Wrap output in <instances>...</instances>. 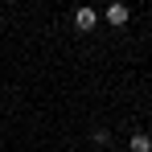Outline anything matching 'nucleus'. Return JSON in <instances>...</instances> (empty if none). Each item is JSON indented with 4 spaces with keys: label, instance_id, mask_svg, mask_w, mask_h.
Wrapping results in <instances>:
<instances>
[{
    "label": "nucleus",
    "instance_id": "f257e3e1",
    "mask_svg": "<svg viewBox=\"0 0 152 152\" xmlns=\"http://www.w3.org/2000/svg\"><path fill=\"white\" fill-rule=\"evenodd\" d=\"M95 25H99V12H95V8H86V4L74 8V29H78V33H91Z\"/></svg>",
    "mask_w": 152,
    "mask_h": 152
},
{
    "label": "nucleus",
    "instance_id": "f03ea898",
    "mask_svg": "<svg viewBox=\"0 0 152 152\" xmlns=\"http://www.w3.org/2000/svg\"><path fill=\"white\" fill-rule=\"evenodd\" d=\"M127 17H132V8H127L124 0H115V4H107V25H127Z\"/></svg>",
    "mask_w": 152,
    "mask_h": 152
},
{
    "label": "nucleus",
    "instance_id": "7ed1b4c3",
    "mask_svg": "<svg viewBox=\"0 0 152 152\" xmlns=\"http://www.w3.org/2000/svg\"><path fill=\"white\" fill-rule=\"evenodd\" d=\"M127 152H152V140L144 136V132H136V136L127 140Z\"/></svg>",
    "mask_w": 152,
    "mask_h": 152
}]
</instances>
